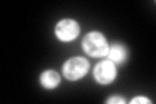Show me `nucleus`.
I'll list each match as a JSON object with an SVG mask.
<instances>
[{"label":"nucleus","mask_w":156,"mask_h":104,"mask_svg":"<svg viewBox=\"0 0 156 104\" xmlns=\"http://www.w3.org/2000/svg\"><path fill=\"white\" fill-rule=\"evenodd\" d=\"M82 47H83L85 52L94 57L104 56L108 52V44H107L105 38L103 37V34L92 31L89 33L82 41Z\"/></svg>","instance_id":"obj_1"},{"label":"nucleus","mask_w":156,"mask_h":104,"mask_svg":"<svg viewBox=\"0 0 156 104\" xmlns=\"http://www.w3.org/2000/svg\"><path fill=\"white\" fill-rule=\"evenodd\" d=\"M87 70H89V61L83 57H73L70 60H68L62 66L64 76L72 81L83 77Z\"/></svg>","instance_id":"obj_2"},{"label":"nucleus","mask_w":156,"mask_h":104,"mask_svg":"<svg viewBox=\"0 0 156 104\" xmlns=\"http://www.w3.org/2000/svg\"><path fill=\"white\" fill-rule=\"evenodd\" d=\"M55 33L57 38L62 42H70L80 34V25L73 20H62L56 25Z\"/></svg>","instance_id":"obj_3"},{"label":"nucleus","mask_w":156,"mask_h":104,"mask_svg":"<svg viewBox=\"0 0 156 104\" xmlns=\"http://www.w3.org/2000/svg\"><path fill=\"white\" fill-rule=\"evenodd\" d=\"M94 77L95 80L101 83V85H107L115 80L116 77V66L111 60L100 61L94 69Z\"/></svg>","instance_id":"obj_4"},{"label":"nucleus","mask_w":156,"mask_h":104,"mask_svg":"<svg viewBox=\"0 0 156 104\" xmlns=\"http://www.w3.org/2000/svg\"><path fill=\"white\" fill-rule=\"evenodd\" d=\"M107 55H108L109 60L112 63H117V64H122L126 57H128V52H126V48L124 46H121V44H113L109 51L107 52Z\"/></svg>","instance_id":"obj_5"},{"label":"nucleus","mask_w":156,"mask_h":104,"mask_svg":"<svg viewBox=\"0 0 156 104\" xmlns=\"http://www.w3.org/2000/svg\"><path fill=\"white\" fill-rule=\"evenodd\" d=\"M60 82V76L55 70H47L41 76V83L47 88H53Z\"/></svg>","instance_id":"obj_6"},{"label":"nucleus","mask_w":156,"mask_h":104,"mask_svg":"<svg viewBox=\"0 0 156 104\" xmlns=\"http://www.w3.org/2000/svg\"><path fill=\"white\" fill-rule=\"evenodd\" d=\"M131 103H133V104H136V103H144V104H150V103H151V100H148V99H146V98H140V96H138V98L133 99V100H131Z\"/></svg>","instance_id":"obj_7"},{"label":"nucleus","mask_w":156,"mask_h":104,"mask_svg":"<svg viewBox=\"0 0 156 104\" xmlns=\"http://www.w3.org/2000/svg\"><path fill=\"white\" fill-rule=\"evenodd\" d=\"M107 103H108V104H112V103H121V104H124L125 100H124V99H121V98H119V96H115V98H109L108 100H107Z\"/></svg>","instance_id":"obj_8"}]
</instances>
